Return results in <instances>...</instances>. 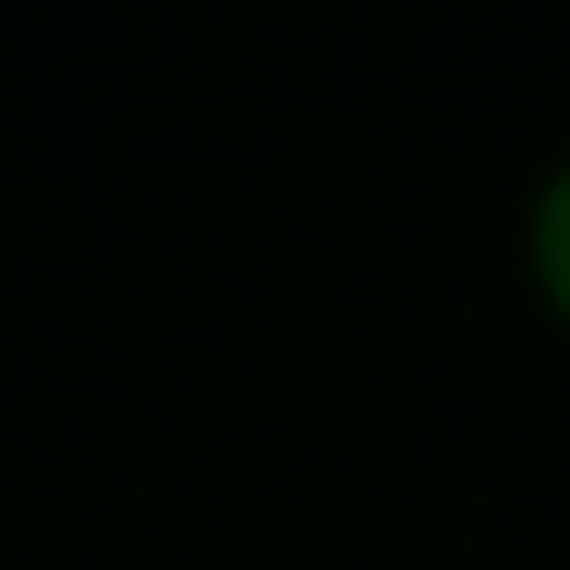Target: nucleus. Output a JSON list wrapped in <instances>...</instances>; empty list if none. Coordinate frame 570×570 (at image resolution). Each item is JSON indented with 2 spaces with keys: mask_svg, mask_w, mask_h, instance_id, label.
Instances as JSON below:
<instances>
[{
  "mask_svg": "<svg viewBox=\"0 0 570 570\" xmlns=\"http://www.w3.org/2000/svg\"><path fill=\"white\" fill-rule=\"evenodd\" d=\"M518 265H529V296L550 306V327H570V148L539 169L529 212H518Z\"/></svg>",
  "mask_w": 570,
  "mask_h": 570,
  "instance_id": "obj_1",
  "label": "nucleus"
}]
</instances>
